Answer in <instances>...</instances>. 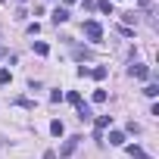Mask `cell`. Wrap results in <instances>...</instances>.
<instances>
[{
  "instance_id": "6da1fadb",
  "label": "cell",
  "mask_w": 159,
  "mask_h": 159,
  "mask_svg": "<svg viewBox=\"0 0 159 159\" xmlns=\"http://www.w3.org/2000/svg\"><path fill=\"white\" fill-rule=\"evenodd\" d=\"M84 34H88V41L100 44V41H103V25H100L97 19H88V22H84Z\"/></svg>"
},
{
  "instance_id": "7a4b0ae2",
  "label": "cell",
  "mask_w": 159,
  "mask_h": 159,
  "mask_svg": "<svg viewBox=\"0 0 159 159\" xmlns=\"http://www.w3.org/2000/svg\"><path fill=\"white\" fill-rule=\"evenodd\" d=\"M78 140H81V137H69V140L59 147V156H62V159H66V156H72V153L78 150Z\"/></svg>"
},
{
  "instance_id": "3957f363",
  "label": "cell",
  "mask_w": 159,
  "mask_h": 159,
  "mask_svg": "<svg viewBox=\"0 0 159 159\" xmlns=\"http://www.w3.org/2000/svg\"><path fill=\"white\" fill-rule=\"evenodd\" d=\"M128 72H131V78H140V81H143V78H150V69H147V66H140V62H134Z\"/></svg>"
},
{
  "instance_id": "277c9868",
  "label": "cell",
  "mask_w": 159,
  "mask_h": 159,
  "mask_svg": "<svg viewBox=\"0 0 159 159\" xmlns=\"http://www.w3.org/2000/svg\"><path fill=\"white\" fill-rule=\"evenodd\" d=\"M53 22H56V25L69 22V10H66V7H56V10H53Z\"/></svg>"
},
{
  "instance_id": "5b68a950",
  "label": "cell",
  "mask_w": 159,
  "mask_h": 159,
  "mask_svg": "<svg viewBox=\"0 0 159 159\" xmlns=\"http://www.w3.org/2000/svg\"><path fill=\"white\" fill-rule=\"evenodd\" d=\"M50 134H53V137H62V134H66V125H62L59 119H53V122H50Z\"/></svg>"
},
{
  "instance_id": "8992f818",
  "label": "cell",
  "mask_w": 159,
  "mask_h": 159,
  "mask_svg": "<svg viewBox=\"0 0 159 159\" xmlns=\"http://www.w3.org/2000/svg\"><path fill=\"white\" fill-rule=\"evenodd\" d=\"M109 143L112 147H125V134L122 131H109Z\"/></svg>"
},
{
  "instance_id": "52a82bcc",
  "label": "cell",
  "mask_w": 159,
  "mask_h": 159,
  "mask_svg": "<svg viewBox=\"0 0 159 159\" xmlns=\"http://www.w3.org/2000/svg\"><path fill=\"white\" fill-rule=\"evenodd\" d=\"M109 125H112V116H100V119H97V137H100V131L109 128Z\"/></svg>"
},
{
  "instance_id": "ba28073f",
  "label": "cell",
  "mask_w": 159,
  "mask_h": 159,
  "mask_svg": "<svg viewBox=\"0 0 159 159\" xmlns=\"http://www.w3.org/2000/svg\"><path fill=\"white\" fill-rule=\"evenodd\" d=\"M31 47H34V53H38V56H47V53H50V47H47L44 41H34Z\"/></svg>"
},
{
  "instance_id": "9c48e42d",
  "label": "cell",
  "mask_w": 159,
  "mask_h": 159,
  "mask_svg": "<svg viewBox=\"0 0 159 159\" xmlns=\"http://www.w3.org/2000/svg\"><path fill=\"white\" fill-rule=\"evenodd\" d=\"M91 78H97V81H103V78H106V66H97V69H91Z\"/></svg>"
},
{
  "instance_id": "30bf717a",
  "label": "cell",
  "mask_w": 159,
  "mask_h": 159,
  "mask_svg": "<svg viewBox=\"0 0 159 159\" xmlns=\"http://www.w3.org/2000/svg\"><path fill=\"white\" fill-rule=\"evenodd\" d=\"M97 7H100V13H106V16H112V0H100Z\"/></svg>"
},
{
  "instance_id": "8fae6325",
  "label": "cell",
  "mask_w": 159,
  "mask_h": 159,
  "mask_svg": "<svg viewBox=\"0 0 159 159\" xmlns=\"http://www.w3.org/2000/svg\"><path fill=\"white\" fill-rule=\"evenodd\" d=\"M128 156H134V159H140V156H143V150H140L137 143H131V147H128Z\"/></svg>"
},
{
  "instance_id": "7c38bea8",
  "label": "cell",
  "mask_w": 159,
  "mask_h": 159,
  "mask_svg": "<svg viewBox=\"0 0 159 159\" xmlns=\"http://www.w3.org/2000/svg\"><path fill=\"white\" fill-rule=\"evenodd\" d=\"M66 100H69L72 106H78V103H81V97H78V91H72V94H66Z\"/></svg>"
},
{
  "instance_id": "4fadbf2b",
  "label": "cell",
  "mask_w": 159,
  "mask_h": 159,
  "mask_svg": "<svg viewBox=\"0 0 159 159\" xmlns=\"http://www.w3.org/2000/svg\"><path fill=\"white\" fill-rule=\"evenodd\" d=\"M10 78H13L10 69H0V84H10Z\"/></svg>"
},
{
  "instance_id": "5bb4252c",
  "label": "cell",
  "mask_w": 159,
  "mask_h": 159,
  "mask_svg": "<svg viewBox=\"0 0 159 159\" xmlns=\"http://www.w3.org/2000/svg\"><path fill=\"white\" fill-rule=\"evenodd\" d=\"M143 94H147V97H156V94H159V88H156V84H147V88H143Z\"/></svg>"
},
{
  "instance_id": "9a60e30c",
  "label": "cell",
  "mask_w": 159,
  "mask_h": 159,
  "mask_svg": "<svg viewBox=\"0 0 159 159\" xmlns=\"http://www.w3.org/2000/svg\"><path fill=\"white\" fill-rule=\"evenodd\" d=\"M94 103H106V91H94Z\"/></svg>"
},
{
  "instance_id": "2e32d148",
  "label": "cell",
  "mask_w": 159,
  "mask_h": 159,
  "mask_svg": "<svg viewBox=\"0 0 159 159\" xmlns=\"http://www.w3.org/2000/svg\"><path fill=\"white\" fill-rule=\"evenodd\" d=\"M140 7L143 10H153V0H140Z\"/></svg>"
},
{
  "instance_id": "e0dca14e",
  "label": "cell",
  "mask_w": 159,
  "mask_h": 159,
  "mask_svg": "<svg viewBox=\"0 0 159 159\" xmlns=\"http://www.w3.org/2000/svg\"><path fill=\"white\" fill-rule=\"evenodd\" d=\"M69 3H75V0H66V7H69Z\"/></svg>"
},
{
  "instance_id": "ac0fdd59",
  "label": "cell",
  "mask_w": 159,
  "mask_h": 159,
  "mask_svg": "<svg viewBox=\"0 0 159 159\" xmlns=\"http://www.w3.org/2000/svg\"><path fill=\"white\" fill-rule=\"evenodd\" d=\"M140 159H153V156H140Z\"/></svg>"
}]
</instances>
